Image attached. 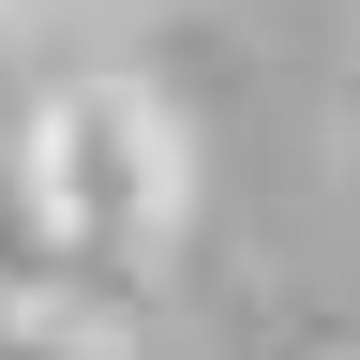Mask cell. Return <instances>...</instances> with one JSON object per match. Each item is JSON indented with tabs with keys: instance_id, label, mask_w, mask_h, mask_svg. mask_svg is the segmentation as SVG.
I'll use <instances>...</instances> for the list:
<instances>
[{
	"instance_id": "1",
	"label": "cell",
	"mask_w": 360,
	"mask_h": 360,
	"mask_svg": "<svg viewBox=\"0 0 360 360\" xmlns=\"http://www.w3.org/2000/svg\"><path fill=\"white\" fill-rule=\"evenodd\" d=\"M30 210L60 225L75 255L150 270L165 225H180V120H165L135 75H75V90H45V105H30Z\"/></svg>"
}]
</instances>
